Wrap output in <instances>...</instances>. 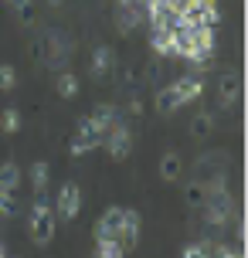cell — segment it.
I'll list each match as a JSON object with an SVG mask.
<instances>
[{"mask_svg":"<svg viewBox=\"0 0 248 258\" xmlns=\"http://www.w3.org/2000/svg\"><path fill=\"white\" fill-rule=\"evenodd\" d=\"M112 64H116V54L109 44H99L95 51H92V78H105L112 72Z\"/></svg>","mask_w":248,"mask_h":258,"instance_id":"ba28073f","label":"cell"},{"mask_svg":"<svg viewBox=\"0 0 248 258\" xmlns=\"http://www.w3.org/2000/svg\"><path fill=\"white\" fill-rule=\"evenodd\" d=\"M95 255L99 258H122L126 248L119 245V238H95Z\"/></svg>","mask_w":248,"mask_h":258,"instance_id":"ffe728a7","label":"cell"},{"mask_svg":"<svg viewBox=\"0 0 248 258\" xmlns=\"http://www.w3.org/2000/svg\"><path fill=\"white\" fill-rule=\"evenodd\" d=\"M89 119H92V122H95L99 129H102V136H105V129H109V126H112V122L119 119V112H116V105H95Z\"/></svg>","mask_w":248,"mask_h":258,"instance_id":"e0dca14e","label":"cell"},{"mask_svg":"<svg viewBox=\"0 0 248 258\" xmlns=\"http://www.w3.org/2000/svg\"><path fill=\"white\" fill-rule=\"evenodd\" d=\"M48 4H51V7H58V4H61V0H48Z\"/></svg>","mask_w":248,"mask_h":258,"instance_id":"1f68e13d","label":"cell"},{"mask_svg":"<svg viewBox=\"0 0 248 258\" xmlns=\"http://www.w3.org/2000/svg\"><path fill=\"white\" fill-rule=\"evenodd\" d=\"M140 0H119V7H136Z\"/></svg>","mask_w":248,"mask_h":258,"instance_id":"f546056e","label":"cell"},{"mask_svg":"<svg viewBox=\"0 0 248 258\" xmlns=\"http://www.w3.org/2000/svg\"><path fill=\"white\" fill-rule=\"evenodd\" d=\"M7 4H14V0H7Z\"/></svg>","mask_w":248,"mask_h":258,"instance_id":"d6a6232c","label":"cell"},{"mask_svg":"<svg viewBox=\"0 0 248 258\" xmlns=\"http://www.w3.org/2000/svg\"><path fill=\"white\" fill-rule=\"evenodd\" d=\"M183 201H187V207H204V201H208V187H204V180H191L187 187H183Z\"/></svg>","mask_w":248,"mask_h":258,"instance_id":"ac0fdd59","label":"cell"},{"mask_svg":"<svg viewBox=\"0 0 248 258\" xmlns=\"http://www.w3.org/2000/svg\"><path fill=\"white\" fill-rule=\"evenodd\" d=\"M180 170H183V160H180L177 150H167V153L160 156V180H163V183L180 180Z\"/></svg>","mask_w":248,"mask_h":258,"instance_id":"9c48e42d","label":"cell"},{"mask_svg":"<svg viewBox=\"0 0 248 258\" xmlns=\"http://www.w3.org/2000/svg\"><path fill=\"white\" fill-rule=\"evenodd\" d=\"M211 129H214V116H211V112H197V116L191 119V136H194V140H208Z\"/></svg>","mask_w":248,"mask_h":258,"instance_id":"d6986e66","label":"cell"},{"mask_svg":"<svg viewBox=\"0 0 248 258\" xmlns=\"http://www.w3.org/2000/svg\"><path fill=\"white\" fill-rule=\"evenodd\" d=\"M105 150H109V156H112L116 163H122V160L133 153V136H130V126H126V122H119V119H116V122L109 126Z\"/></svg>","mask_w":248,"mask_h":258,"instance_id":"5b68a950","label":"cell"},{"mask_svg":"<svg viewBox=\"0 0 248 258\" xmlns=\"http://www.w3.org/2000/svg\"><path fill=\"white\" fill-rule=\"evenodd\" d=\"M48 177H51L48 163H44V160H38V163L31 167V187H34V194H44V190H48Z\"/></svg>","mask_w":248,"mask_h":258,"instance_id":"7402d4cb","label":"cell"},{"mask_svg":"<svg viewBox=\"0 0 248 258\" xmlns=\"http://www.w3.org/2000/svg\"><path fill=\"white\" fill-rule=\"evenodd\" d=\"M116 238H119V245L126 248V251H130V248H136V241H140V214H136V211L122 207V221H119Z\"/></svg>","mask_w":248,"mask_h":258,"instance_id":"8992f818","label":"cell"},{"mask_svg":"<svg viewBox=\"0 0 248 258\" xmlns=\"http://www.w3.org/2000/svg\"><path fill=\"white\" fill-rule=\"evenodd\" d=\"M235 214V197L224 190H208V201H204V218H208L211 228H224Z\"/></svg>","mask_w":248,"mask_h":258,"instance_id":"7a4b0ae2","label":"cell"},{"mask_svg":"<svg viewBox=\"0 0 248 258\" xmlns=\"http://www.w3.org/2000/svg\"><path fill=\"white\" fill-rule=\"evenodd\" d=\"M191 41H194L208 58L214 54V48H218V38H214V27H211V24H194V27H191Z\"/></svg>","mask_w":248,"mask_h":258,"instance_id":"7c38bea8","label":"cell"},{"mask_svg":"<svg viewBox=\"0 0 248 258\" xmlns=\"http://www.w3.org/2000/svg\"><path fill=\"white\" fill-rule=\"evenodd\" d=\"M99 143H102V129L85 116V119H79V126H75V136H72V143H68V153L72 156H85L89 150H95Z\"/></svg>","mask_w":248,"mask_h":258,"instance_id":"3957f363","label":"cell"},{"mask_svg":"<svg viewBox=\"0 0 248 258\" xmlns=\"http://www.w3.org/2000/svg\"><path fill=\"white\" fill-rule=\"evenodd\" d=\"M54 89H58L61 99H75V95H79V78H75V72H58Z\"/></svg>","mask_w":248,"mask_h":258,"instance_id":"2e32d148","label":"cell"},{"mask_svg":"<svg viewBox=\"0 0 248 258\" xmlns=\"http://www.w3.org/2000/svg\"><path fill=\"white\" fill-rule=\"evenodd\" d=\"M4 255H7V245H4V241H0V258H4Z\"/></svg>","mask_w":248,"mask_h":258,"instance_id":"4dcf8cb0","label":"cell"},{"mask_svg":"<svg viewBox=\"0 0 248 258\" xmlns=\"http://www.w3.org/2000/svg\"><path fill=\"white\" fill-rule=\"evenodd\" d=\"M130 112H133V116H140V112H143V102H140V99H133V102H130Z\"/></svg>","mask_w":248,"mask_h":258,"instance_id":"f1b7e54d","label":"cell"},{"mask_svg":"<svg viewBox=\"0 0 248 258\" xmlns=\"http://www.w3.org/2000/svg\"><path fill=\"white\" fill-rule=\"evenodd\" d=\"M0 129L11 136V133H17L21 129V112L17 109H4V116H0Z\"/></svg>","mask_w":248,"mask_h":258,"instance_id":"484cf974","label":"cell"},{"mask_svg":"<svg viewBox=\"0 0 248 258\" xmlns=\"http://www.w3.org/2000/svg\"><path fill=\"white\" fill-rule=\"evenodd\" d=\"M140 24H143L140 4H136V7H119V14H116V31H119V34H133Z\"/></svg>","mask_w":248,"mask_h":258,"instance_id":"4fadbf2b","label":"cell"},{"mask_svg":"<svg viewBox=\"0 0 248 258\" xmlns=\"http://www.w3.org/2000/svg\"><path fill=\"white\" fill-rule=\"evenodd\" d=\"M54 207L51 201L44 197V194H38L34 197V204H31V218H27V228H31V241L34 245H48L54 238Z\"/></svg>","mask_w":248,"mask_h":258,"instance_id":"6da1fadb","label":"cell"},{"mask_svg":"<svg viewBox=\"0 0 248 258\" xmlns=\"http://www.w3.org/2000/svg\"><path fill=\"white\" fill-rule=\"evenodd\" d=\"M51 207H54V218H61V221H75V218H79V211H82V190H79V183H75V180L61 183L58 201H54Z\"/></svg>","mask_w":248,"mask_h":258,"instance_id":"277c9868","label":"cell"},{"mask_svg":"<svg viewBox=\"0 0 248 258\" xmlns=\"http://www.w3.org/2000/svg\"><path fill=\"white\" fill-rule=\"evenodd\" d=\"M0 187L11 190V194L21 190V167H17V163H11V160L0 163Z\"/></svg>","mask_w":248,"mask_h":258,"instance_id":"9a60e30c","label":"cell"},{"mask_svg":"<svg viewBox=\"0 0 248 258\" xmlns=\"http://www.w3.org/2000/svg\"><path fill=\"white\" fill-rule=\"evenodd\" d=\"M150 48H153V54H170V27L167 31H153Z\"/></svg>","mask_w":248,"mask_h":258,"instance_id":"d4e9b609","label":"cell"},{"mask_svg":"<svg viewBox=\"0 0 248 258\" xmlns=\"http://www.w3.org/2000/svg\"><path fill=\"white\" fill-rule=\"evenodd\" d=\"M211 255H221V258H231V255H235V248H231V245H221V248H214V251H211Z\"/></svg>","mask_w":248,"mask_h":258,"instance_id":"83f0119b","label":"cell"},{"mask_svg":"<svg viewBox=\"0 0 248 258\" xmlns=\"http://www.w3.org/2000/svg\"><path fill=\"white\" fill-rule=\"evenodd\" d=\"M191 17H194V24H221V11L214 7V4H201L197 11H191Z\"/></svg>","mask_w":248,"mask_h":258,"instance_id":"44dd1931","label":"cell"},{"mask_svg":"<svg viewBox=\"0 0 248 258\" xmlns=\"http://www.w3.org/2000/svg\"><path fill=\"white\" fill-rule=\"evenodd\" d=\"M153 105H157L160 116H170V112H177L183 102H180V95H177V89H173V85H167V89H160V92H157Z\"/></svg>","mask_w":248,"mask_h":258,"instance_id":"5bb4252c","label":"cell"},{"mask_svg":"<svg viewBox=\"0 0 248 258\" xmlns=\"http://www.w3.org/2000/svg\"><path fill=\"white\" fill-rule=\"evenodd\" d=\"M14 85H17V68H14L11 61H4V64H0V89L11 92Z\"/></svg>","mask_w":248,"mask_h":258,"instance_id":"4316f807","label":"cell"},{"mask_svg":"<svg viewBox=\"0 0 248 258\" xmlns=\"http://www.w3.org/2000/svg\"><path fill=\"white\" fill-rule=\"evenodd\" d=\"M11 7H14V14L21 17V24H24V27L34 24V4H31V0H14Z\"/></svg>","mask_w":248,"mask_h":258,"instance_id":"603a6c76","label":"cell"},{"mask_svg":"<svg viewBox=\"0 0 248 258\" xmlns=\"http://www.w3.org/2000/svg\"><path fill=\"white\" fill-rule=\"evenodd\" d=\"M17 214V194L0 187V218H14Z\"/></svg>","mask_w":248,"mask_h":258,"instance_id":"cb8c5ba5","label":"cell"},{"mask_svg":"<svg viewBox=\"0 0 248 258\" xmlns=\"http://www.w3.org/2000/svg\"><path fill=\"white\" fill-rule=\"evenodd\" d=\"M173 89H177V95H180V102L187 105V102H194V99H201L204 82H201L197 75H183V78H177V82H173Z\"/></svg>","mask_w":248,"mask_h":258,"instance_id":"30bf717a","label":"cell"},{"mask_svg":"<svg viewBox=\"0 0 248 258\" xmlns=\"http://www.w3.org/2000/svg\"><path fill=\"white\" fill-rule=\"evenodd\" d=\"M238 95H241V82H238V75L228 68V72H221V78H218V99H221V105H235Z\"/></svg>","mask_w":248,"mask_h":258,"instance_id":"52a82bcc","label":"cell"},{"mask_svg":"<svg viewBox=\"0 0 248 258\" xmlns=\"http://www.w3.org/2000/svg\"><path fill=\"white\" fill-rule=\"evenodd\" d=\"M119 221H122V207H109L102 218L95 221V238H116Z\"/></svg>","mask_w":248,"mask_h":258,"instance_id":"8fae6325","label":"cell"}]
</instances>
